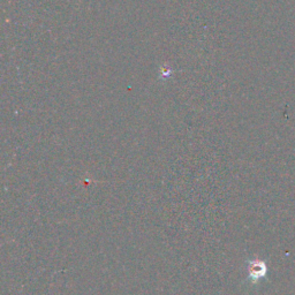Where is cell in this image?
<instances>
[{
    "label": "cell",
    "instance_id": "obj_1",
    "mask_svg": "<svg viewBox=\"0 0 295 295\" xmlns=\"http://www.w3.org/2000/svg\"><path fill=\"white\" fill-rule=\"evenodd\" d=\"M248 272H249V278L252 280H258L261 279L262 277L265 276V272H266V268H265V264L263 262H252V263H249L248 266Z\"/></svg>",
    "mask_w": 295,
    "mask_h": 295
}]
</instances>
